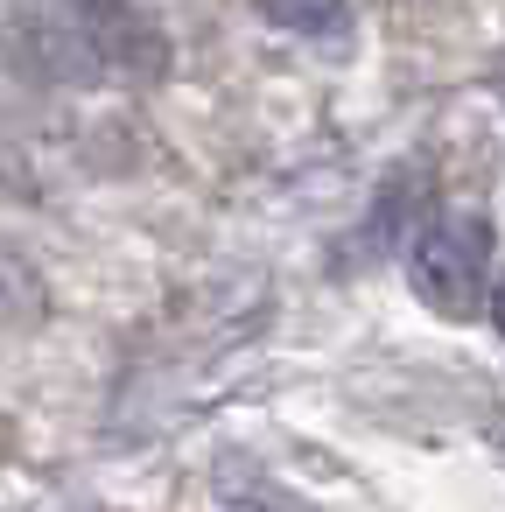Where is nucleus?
Instances as JSON below:
<instances>
[{
    "label": "nucleus",
    "mask_w": 505,
    "mask_h": 512,
    "mask_svg": "<svg viewBox=\"0 0 505 512\" xmlns=\"http://www.w3.org/2000/svg\"><path fill=\"white\" fill-rule=\"evenodd\" d=\"M407 281H414L421 309H435L449 323H470L491 295V225L470 218V211H442L407 253Z\"/></svg>",
    "instance_id": "nucleus-1"
},
{
    "label": "nucleus",
    "mask_w": 505,
    "mask_h": 512,
    "mask_svg": "<svg viewBox=\"0 0 505 512\" xmlns=\"http://www.w3.org/2000/svg\"><path fill=\"white\" fill-rule=\"evenodd\" d=\"M260 22L288 29V36H344L351 29V0H253Z\"/></svg>",
    "instance_id": "nucleus-2"
},
{
    "label": "nucleus",
    "mask_w": 505,
    "mask_h": 512,
    "mask_svg": "<svg viewBox=\"0 0 505 512\" xmlns=\"http://www.w3.org/2000/svg\"><path fill=\"white\" fill-rule=\"evenodd\" d=\"M491 330L505 337V281H498V295H491Z\"/></svg>",
    "instance_id": "nucleus-3"
}]
</instances>
